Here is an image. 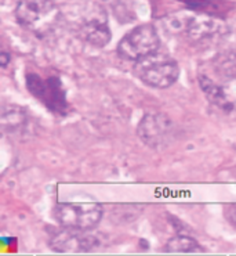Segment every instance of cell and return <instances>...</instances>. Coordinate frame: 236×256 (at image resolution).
<instances>
[{"instance_id":"8","label":"cell","mask_w":236,"mask_h":256,"mask_svg":"<svg viewBox=\"0 0 236 256\" xmlns=\"http://www.w3.org/2000/svg\"><path fill=\"white\" fill-rule=\"evenodd\" d=\"M142 143L155 150L165 148L176 138V126L169 116L163 114H147L137 128Z\"/></svg>"},{"instance_id":"11","label":"cell","mask_w":236,"mask_h":256,"mask_svg":"<svg viewBox=\"0 0 236 256\" xmlns=\"http://www.w3.org/2000/svg\"><path fill=\"white\" fill-rule=\"evenodd\" d=\"M26 110L15 104L3 108L1 112V128L3 132L10 136H24L29 130L30 120Z\"/></svg>"},{"instance_id":"13","label":"cell","mask_w":236,"mask_h":256,"mask_svg":"<svg viewBox=\"0 0 236 256\" xmlns=\"http://www.w3.org/2000/svg\"><path fill=\"white\" fill-rule=\"evenodd\" d=\"M225 218L230 222V224L236 228V204H231L225 208Z\"/></svg>"},{"instance_id":"10","label":"cell","mask_w":236,"mask_h":256,"mask_svg":"<svg viewBox=\"0 0 236 256\" xmlns=\"http://www.w3.org/2000/svg\"><path fill=\"white\" fill-rule=\"evenodd\" d=\"M184 30L192 42L207 43L223 38L227 26L224 22H221L216 18L202 16V17L189 18L184 24Z\"/></svg>"},{"instance_id":"3","label":"cell","mask_w":236,"mask_h":256,"mask_svg":"<svg viewBox=\"0 0 236 256\" xmlns=\"http://www.w3.org/2000/svg\"><path fill=\"white\" fill-rule=\"evenodd\" d=\"M134 72L142 82L155 89H166L176 84L180 75L177 61L159 52L137 61Z\"/></svg>"},{"instance_id":"4","label":"cell","mask_w":236,"mask_h":256,"mask_svg":"<svg viewBox=\"0 0 236 256\" xmlns=\"http://www.w3.org/2000/svg\"><path fill=\"white\" fill-rule=\"evenodd\" d=\"M104 209L95 201H69L58 204L54 210V218L65 228L89 232L102 219Z\"/></svg>"},{"instance_id":"2","label":"cell","mask_w":236,"mask_h":256,"mask_svg":"<svg viewBox=\"0 0 236 256\" xmlns=\"http://www.w3.org/2000/svg\"><path fill=\"white\" fill-rule=\"evenodd\" d=\"M15 18L22 28L43 39L59 28L64 14L53 0H19Z\"/></svg>"},{"instance_id":"6","label":"cell","mask_w":236,"mask_h":256,"mask_svg":"<svg viewBox=\"0 0 236 256\" xmlns=\"http://www.w3.org/2000/svg\"><path fill=\"white\" fill-rule=\"evenodd\" d=\"M160 39L158 30L149 24L140 25L122 38L118 44V54L127 61L145 58L159 50Z\"/></svg>"},{"instance_id":"1","label":"cell","mask_w":236,"mask_h":256,"mask_svg":"<svg viewBox=\"0 0 236 256\" xmlns=\"http://www.w3.org/2000/svg\"><path fill=\"white\" fill-rule=\"evenodd\" d=\"M68 25L83 42L94 48H104L111 40V30L104 8L93 2H79L71 4L69 12L64 14Z\"/></svg>"},{"instance_id":"14","label":"cell","mask_w":236,"mask_h":256,"mask_svg":"<svg viewBox=\"0 0 236 256\" xmlns=\"http://www.w3.org/2000/svg\"><path fill=\"white\" fill-rule=\"evenodd\" d=\"M11 60V57L6 53V52H3V53L0 54V64L3 68H6L7 64H8V61Z\"/></svg>"},{"instance_id":"5","label":"cell","mask_w":236,"mask_h":256,"mask_svg":"<svg viewBox=\"0 0 236 256\" xmlns=\"http://www.w3.org/2000/svg\"><path fill=\"white\" fill-rule=\"evenodd\" d=\"M217 78L201 75L199 84L207 100L231 116H236V71H216Z\"/></svg>"},{"instance_id":"12","label":"cell","mask_w":236,"mask_h":256,"mask_svg":"<svg viewBox=\"0 0 236 256\" xmlns=\"http://www.w3.org/2000/svg\"><path fill=\"white\" fill-rule=\"evenodd\" d=\"M165 250L169 254H192L202 250V246L195 238L184 234H177L176 237L169 240Z\"/></svg>"},{"instance_id":"7","label":"cell","mask_w":236,"mask_h":256,"mask_svg":"<svg viewBox=\"0 0 236 256\" xmlns=\"http://www.w3.org/2000/svg\"><path fill=\"white\" fill-rule=\"evenodd\" d=\"M26 88L32 96L40 100L46 107L58 115H65L68 112V102H66L65 90L58 78L50 76L41 79L36 74L26 75Z\"/></svg>"},{"instance_id":"9","label":"cell","mask_w":236,"mask_h":256,"mask_svg":"<svg viewBox=\"0 0 236 256\" xmlns=\"http://www.w3.org/2000/svg\"><path fill=\"white\" fill-rule=\"evenodd\" d=\"M51 248L57 252H89L100 245L97 237L86 232L65 228L54 234L50 240Z\"/></svg>"}]
</instances>
